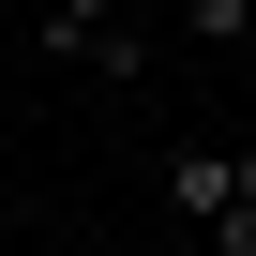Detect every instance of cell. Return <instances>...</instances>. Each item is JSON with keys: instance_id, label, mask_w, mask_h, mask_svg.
Here are the masks:
<instances>
[{"instance_id": "obj_1", "label": "cell", "mask_w": 256, "mask_h": 256, "mask_svg": "<svg viewBox=\"0 0 256 256\" xmlns=\"http://www.w3.org/2000/svg\"><path fill=\"white\" fill-rule=\"evenodd\" d=\"M46 60H76V76H120L136 90L151 76V30H136V0H46V30H30Z\"/></svg>"}, {"instance_id": "obj_3", "label": "cell", "mask_w": 256, "mask_h": 256, "mask_svg": "<svg viewBox=\"0 0 256 256\" xmlns=\"http://www.w3.org/2000/svg\"><path fill=\"white\" fill-rule=\"evenodd\" d=\"M181 30H196V46H226V60H241V30H256V0H181Z\"/></svg>"}, {"instance_id": "obj_4", "label": "cell", "mask_w": 256, "mask_h": 256, "mask_svg": "<svg viewBox=\"0 0 256 256\" xmlns=\"http://www.w3.org/2000/svg\"><path fill=\"white\" fill-rule=\"evenodd\" d=\"M226 181H241V211H256V151H226Z\"/></svg>"}, {"instance_id": "obj_2", "label": "cell", "mask_w": 256, "mask_h": 256, "mask_svg": "<svg viewBox=\"0 0 256 256\" xmlns=\"http://www.w3.org/2000/svg\"><path fill=\"white\" fill-rule=\"evenodd\" d=\"M226 196H241V181H226V151H211V136H196V151H166V211H181V241H211V226H226Z\"/></svg>"}]
</instances>
